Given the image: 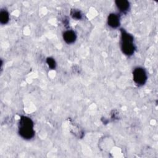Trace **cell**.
I'll list each match as a JSON object with an SVG mask.
<instances>
[{"mask_svg":"<svg viewBox=\"0 0 158 158\" xmlns=\"http://www.w3.org/2000/svg\"><path fill=\"white\" fill-rule=\"evenodd\" d=\"M9 20V14L6 10H1L0 12V23L2 25L6 24Z\"/></svg>","mask_w":158,"mask_h":158,"instance_id":"cell-7","label":"cell"},{"mask_svg":"<svg viewBox=\"0 0 158 158\" xmlns=\"http://www.w3.org/2000/svg\"><path fill=\"white\" fill-rule=\"evenodd\" d=\"M46 63L51 69H54L56 67V61L52 57H48L46 59Z\"/></svg>","mask_w":158,"mask_h":158,"instance_id":"cell-8","label":"cell"},{"mask_svg":"<svg viewBox=\"0 0 158 158\" xmlns=\"http://www.w3.org/2000/svg\"><path fill=\"white\" fill-rule=\"evenodd\" d=\"M120 31L121 50L125 55L128 56H131L134 54L135 51V46L133 43V37L131 35L123 29H121Z\"/></svg>","mask_w":158,"mask_h":158,"instance_id":"cell-2","label":"cell"},{"mask_svg":"<svg viewBox=\"0 0 158 158\" xmlns=\"http://www.w3.org/2000/svg\"><path fill=\"white\" fill-rule=\"evenodd\" d=\"M32 120L27 116H21L19 124V133L25 139H30L35 135Z\"/></svg>","mask_w":158,"mask_h":158,"instance_id":"cell-1","label":"cell"},{"mask_svg":"<svg viewBox=\"0 0 158 158\" xmlns=\"http://www.w3.org/2000/svg\"><path fill=\"white\" fill-rule=\"evenodd\" d=\"M120 17L118 14L111 13L107 17V24L112 28H117L120 26Z\"/></svg>","mask_w":158,"mask_h":158,"instance_id":"cell-4","label":"cell"},{"mask_svg":"<svg viewBox=\"0 0 158 158\" xmlns=\"http://www.w3.org/2000/svg\"><path fill=\"white\" fill-rule=\"evenodd\" d=\"M72 16L73 19H78V20L81 19V17H82V15H81V12L78 10H73L72 12Z\"/></svg>","mask_w":158,"mask_h":158,"instance_id":"cell-9","label":"cell"},{"mask_svg":"<svg viewBox=\"0 0 158 158\" xmlns=\"http://www.w3.org/2000/svg\"><path fill=\"white\" fill-rule=\"evenodd\" d=\"M147 78L146 72L143 68L138 67L133 70V79L137 85L141 86L144 85L147 81Z\"/></svg>","mask_w":158,"mask_h":158,"instance_id":"cell-3","label":"cell"},{"mask_svg":"<svg viewBox=\"0 0 158 158\" xmlns=\"http://www.w3.org/2000/svg\"><path fill=\"white\" fill-rule=\"evenodd\" d=\"M115 3L117 9L122 12L125 13L130 9V2L127 0H117Z\"/></svg>","mask_w":158,"mask_h":158,"instance_id":"cell-6","label":"cell"},{"mask_svg":"<svg viewBox=\"0 0 158 158\" xmlns=\"http://www.w3.org/2000/svg\"><path fill=\"white\" fill-rule=\"evenodd\" d=\"M62 36L64 41L67 44L73 43L77 39V35L75 32L71 30H66L64 31Z\"/></svg>","mask_w":158,"mask_h":158,"instance_id":"cell-5","label":"cell"}]
</instances>
